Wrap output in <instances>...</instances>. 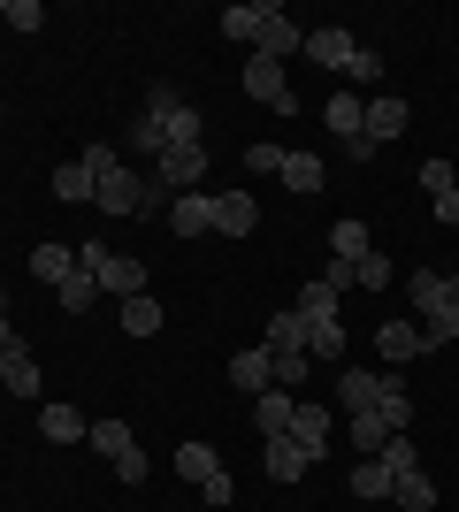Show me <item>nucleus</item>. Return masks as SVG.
<instances>
[{"instance_id": "obj_3", "label": "nucleus", "mask_w": 459, "mask_h": 512, "mask_svg": "<svg viewBox=\"0 0 459 512\" xmlns=\"http://www.w3.org/2000/svg\"><path fill=\"white\" fill-rule=\"evenodd\" d=\"M77 268H92V283H100L108 299H138V291H146V260L108 253V245H77Z\"/></svg>"}, {"instance_id": "obj_6", "label": "nucleus", "mask_w": 459, "mask_h": 512, "mask_svg": "<svg viewBox=\"0 0 459 512\" xmlns=\"http://www.w3.org/2000/svg\"><path fill=\"white\" fill-rule=\"evenodd\" d=\"M153 176L169 184V199L176 192H199V176H207V146H169L161 161H153Z\"/></svg>"}, {"instance_id": "obj_10", "label": "nucleus", "mask_w": 459, "mask_h": 512, "mask_svg": "<svg viewBox=\"0 0 459 512\" xmlns=\"http://www.w3.org/2000/svg\"><path fill=\"white\" fill-rule=\"evenodd\" d=\"M215 230L222 237H253L261 230V199L253 192H215Z\"/></svg>"}, {"instance_id": "obj_1", "label": "nucleus", "mask_w": 459, "mask_h": 512, "mask_svg": "<svg viewBox=\"0 0 459 512\" xmlns=\"http://www.w3.org/2000/svg\"><path fill=\"white\" fill-rule=\"evenodd\" d=\"M406 291H414V306H421V337H429V352L452 344L459 337V276H452V268H414Z\"/></svg>"}, {"instance_id": "obj_9", "label": "nucleus", "mask_w": 459, "mask_h": 512, "mask_svg": "<svg viewBox=\"0 0 459 512\" xmlns=\"http://www.w3.org/2000/svg\"><path fill=\"white\" fill-rule=\"evenodd\" d=\"M169 230L176 237H207L215 230V192H176L169 199Z\"/></svg>"}, {"instance_id": "obj_20", "label": "nucleus", "mask_w": 459, "mask_h": 512, "mask_svg": "<svg viewBox=\"0 0 459 512\" xmlns=\"http://www.w3.org/2000/svg\"><path fill=\"white\" fill-rule=\"evenodd\" d=\"M291 314L299 321H337V291H329L322 276H306L299 291H291Z\"/></svg>"}, {"instance_id": "obj_7", "label": "nucleus", "mask_w": 459, "mask_h": 512, "mask_svg": "<svg viewBox=\"0 0 459 512\" xmlns=\"http://www.w3.org/2000/svg\"><path fill=\"white\" fill-rule=\"evenodd\" d=\"M406 123H414V115H406V100H391V92H375V100H368V123H360V138H368V146L383 153L391 138H406Z\"/></svg>"}, {"instance_id": "obj_31", "label": "nucleus", "mask_w": 459, "mask_h": 512, "mask_svg": "<svg viewBox=\"0 0 459 512\" xmlns=\"http://www.w3.org/2000/svg\"><path fill=\"white\" fill-rule=\"evenodd\" d=\"M153 329H161V299H153V291L123 299V337H153Z\"/></svg>"}, {"instance_id": "obj_44", "label": "nucleus", "mask_w": 459, "mask_h": 512, "mask_svg": "<svg viewBox=\"0 0 459 512\" xmlns=\"http://www.w3.org/2000/svg\"><path fill=\"white\" fill-rule=\"evenodd\" d=\"M199 497H207V505H230V497H238V482H230V474H207V482H199Z\"/></svg>"}, {"instance_id": "obj_21", "label": "nucleus", "mask_w": 459, "mask_h": 512, "mask_svg": "<svg viewBox=\"0 0 459 512\" xmlns=\"http://www.w3.org/2000/svg\"><path fill=\"white\" fill-rule=\"evenodd\" d=\"M276 176H284V184H291V192H322V153H306V146H291L284 153V169H276Z\"/></svg>"}, {"instance_id": "obj_42", "label": "nucleus", "mask_w": 459, "mask_h": 512, "mask_svg": "<svg viewBox=\"0 0 459 512\" xmlns=\"http://www.w3.org/2000/svg\"><path fill=\"white\" fill-rule=\"evenodd\" d=\"M123 146H138V153H153V161H161V130H153L146 115H131V130H123Z\"/></svg>"}, {"instance_id": "obj_5", "label": "nucleus", "mask_w": 459, "mask_h": 512, "mask_svg": "<svg viewBox=\"0 0 459 512\" xmlns=\"http://www.w3.org/2000/svg\"><path fill=\"white\" fill-rule=\"evenodd\" d=\"M391 390H406V383H398V375H368V367H345V375H337V406L345 413H375Z\"/></svg>"}, {"instance_id": "obj_45", "label": "nucleus", "mask_w": 459, "mask_h": 512, "mask_svg": "<svg viewBox=\"0 0 459 512\" xmlns=\"http://www.w3.org/2000/svg\"><path fill=\"white\" fill-rule=\"evenodd\" d=\"M322 283L337 291V299H345V291H352V260H329V268H322Z\"/></svg>"}, {"instance_id": "obj_40", "label": "nucleus", "mask_w": 459, "mask_h": 512, "mask_svg": "<svg viewBox=\"0 0 459 512\" xmlns=\"http://www.w3.org/2000/svg\"><path fill=\"white\" fill-rule=\"evenodd\" d=\"M375 459H383L391 474H406V467H414V428H406V436H391V444L375 451Z\"/></svg>"}, {"instance_id": "obj_2", "label": "nucleus", "mask_w": 459, "mask_h": 512, "mask_svg": "<svg viewBox=\"0 0 459 512\" xmlns=\"http://www.w3.org/2000/svg\"><path fill=\"white\" fill-rule=\"evenodd\" d=\"M138 115L161 130V153H169V146H199V130H207V123H199V107L184 100L176 85H146V107H138Z\"/></svg>"}, {"instance_id": "obj_43", "label": "nucleus", "mask_w": 459, "mask_h": 512, "mask_svg": "<svg viewBox=\"0 0 459 512\" xmlns=\"http://www.w3.org/2000/svg\"><path fill=\"white\" fill-rule=\"evenodd\" d=\"M245 169H253V176H276V169H284V146H245Z\"/></svg>"}, {"instance_id": "obj_17", "label": "nucleus", "mask_w": 459, "mask_h": 512, "mask_svg": "<svg viewBox=\"0 0 459 512\" xmlns=\"http://www.w3.org/2000/svg\"><path fill=\"white\" fill-rule=\"evenodd\" d=\"M314 467V451L291 444V436H268V482H299V474Z\"/></svg>"}, {"instance_id": "obj_34", "label": "nucleus", "mask_w": 459, "mask_h": 512, "mask_svg": "<svg viewBox=\"0 0 459 512\" xmlns=\"http://www.w3.org/2000/svg\"><path fill=\"white\" fill-rule=\"evenodd\" d=\"M0 390H16V398H46L39 360H31V352H16V360H8V383H0Z\"/></svg>"}, {"instance_id": "obj_14", "label": "nucleus", "mask_w": 459, "mask_h": 512, "mask_svg": "<svg viewBox=\"0 0 459 512\" xmlns=\"http://www.w3.org/2000/svg\"><path fill=\"white\" fill-rule=\"evenodd\" d=\"M360 123H368V92H352V85H337L329 92V130H337V138H360Z\"/></svg>"}, {"instance_id": "obj_38", "label": "nucleus", "mask_w": 459, "mask_h": 512, "mask_svg": "<svg viewBox=\"0 0 459 512\" xmlns=\"http://www.w3.org/2000/svg\"><path fill=\"white\" fill-rule=\"evenodd\" d=\"M0 23H8V31H39L46 8H39V0H0Z\"/></svg>"}, {"instance_id": "obj_32", "label": "nucleus", "mask_w": 459, "mask_h": 512, "mask_svg": "<svg viewBox=\"0 0 459 512\" xmlns=\"http://www.w3.org/2000/svg\"><path fill=\"white\" fill-rule=\"evenodd\" d=\"M352 283H360V291H391V283H398V260L360 253V260H352Z\"/></svg>"}, {"instance_id": "obj_15", "label": "nucleus", "mask_w": 459, "mask_h": 512, "mask_svg": "<svg viewBox=\"0 0 459 512\" xmlns=\"http://www.w3.org/2000/svg\"><path fill=\"white\" fill-rule=\"evenodd\" d=\"M306 46V31L299 23L284 16V8H276V16H268V31H261V46H253V54H268V62H291V54H299Z\"/></svg>"}, {"instance_id": "obj_36", "label": "nucleus", "mask_w": 459, "mask_h": 512, "mask_svg": "<svg viewBox=\"0 0 459 512\" xmlns=\"http://www.w3.org/2000/svg\"><path fill=\"white\" fill-rule=\"evenodd\" d=\"M391 482L398 474L383 467V459H360V467H352V497H391Z\"/></svg>"}, {"instance_id": "obj_16", "label": "nucleus", "mask_w": 459, "mask_h": 512, "mask_svg": "<svg viewBox=\"0 0 459 512\" xmlns=\"http://www.w3.org/2000/svg\"><path fill=\"white\" fill-rule=\"evenodd\" d=\"M39 428H46V444H85V436H92V421H85L77 406H62V398L39 413Z\"/></svg>"}, {"instance_id": "obj_46", "label": "nucleus", "mask_w": 459, "mask_h": 512, "mask_svg": "<svg viewBox=\"0 0 459 512\" xmlns=\"http://www.w3.org/2000/svg\"><path fill=\"white\" fill-rule=\"evenodd\" d=\"M437 222H444V230H459V192H444V199H437Z\"/></svg>"}, {"instance_id": "obj_26", "label": "nucleus", "mask_w": 459, "mask_h": 512, "mask_svg": "<svg viewBox=\"0 0 459 512\" xmlns=\"http://www.w3.org/2000/svg\"><path fill=\"white\" fill-rule=\"evenodd\" d=\"M261 344H268V352H306V321H299V314H291V306H284V314H268V329H261Z\"/></svg>"}, {"instance_id": "obj_35", "label": "nucleus", "mask_w": 459, "mask_h": 512, "mask_svg": "<svg viewBox=\"0 0 459 512\" xmlns=\"http://www.w3.org/2000/svg\"><path fill=\"white\" fill-rule=\"evenodd\" d=\"M383 444H391V428H383V413H352V451H360V459H375Z\"/></svg>"}, {"instance_id": "obj_30", "label": "nucleus", "mask_w": 459, "mask_h": 512, "mask_svg": "<svg viewBox=\"0 0 459 512\" xmlns=\"http://www.w3.org/2000/svg\"><path fill=\"white\" fill-rule=\"evenodd\" d=\"M306 367H314V360H306V352H268V383L299 398V390H306Z\"/></svg>"}, {"instance_id": "obj_4", "label": "nucleus", "mask_w": 459, "mask_h": 512, "mask_svg": "<svg viewBox=\"0 0 459 512\" xmlns=\"http://www.w3.org/2000/svg\"><path fill=\"white\" fill-rule=\"evenodd\" d=\"M245 92L276 115H299V92L284 85V62H268V54H245Z\"/></svg>"}, {"instance_id": "obj_22", "label": "nucleus", "mask_w": 459, "mask_h": 512, "mask_svg": "<svg viewBox=\"0 0 459 512\" xmlns=\"http://www.w3.org/2000/svg\"><path fill=\"white\" fill-rule=\"evenodd\" d=\"M92 451H108V459H131L138 451V436H131V421L123 413H108V421H92V436H85Z\"/></svg>"}, {"instance_id": "obj_25", "label": "nucleus", "mask_w": 459, "mask_h": 512, "mask_svg": "<svg viewBox=\"0 0 459 512\" xmlns=\"http://www.w3.org/2000/svg\"><path fill=\"white\" fill-rule=\"evenodd\" d=\"M54 199H69V207H85V199H92V161H85V153L54 169Z\"/></svg>"}, {"instance_id": "obj_12", "label": "nucleus", "mask_w": 459, "mask_h": 512, "mask_svg": "<svg viewBox=\"0 0 459 512\" xmlns=\"http://www.w3.org/2000/svg\"><path fill=\"white\" fill-rule=\"evenodd\" d=\"M268 16H276V0H230V8H222V31H230V39H245V46H261Z\"/></svg>"}, {"instance_id": "obj_47", "label": "nucleus", "mask_w": 459, "mask_h": 512, "mask_svg": "<svg viewBox=\"0 0 459 512\" xmlns=\"http://www.w3.org/2000/svg\"><path fill=\"white\" fill-rule=\"evenodd\" d=\"M0 283H8V268H0Z\"/></svg>"}, {"instance_id": "obj_41", "label": "nucleus", "mask_w": 459, "mask_h": 512, "mask_svg": "<svg viewBox=\"0 0 459 512\" xmlns=\"http://www.w3.org/2000/svg\"><path fill=\"white\" fill-rule=\"evenodd\" d=\"M138 214H169V184L161 176H138Z\"/></svg>"}, {"instance_id": "obj_23", "label": "nucleus", "mask_w": 459, "mask_h": 512, "mask_svg": "<svg viewBox=\"0 0 459 512\" xmlns=\"http://www.w3.org/2000/svg\"><path fill=\"white\" fill-rule=\"evenodd\" d=\"M291 406H299L291 390H261V398H253V428H261V436H284V428H291Z\"/></svg>"}, {"instance_id": "obj_33", "label": "nucleus", "mask_w": 459, "mask_h": 512, "mask_svg": "<svg viewBox=\"0 0 459 512\" xmlns=\"http://www.w3.org/2000/svg\"><path fill=\"white\" fill-rule=\"evenodd\" d=\"M69 268H77V253H69V245H39V253H31V276H39L46 291H54V283H62Z\"/></svg>"}, {"instance_id": "obj_8", "label": "nucleus", "mask_w": 459, "mask_h": 512, "mask_svg": "<svg viewBox=\"0 0 459 512\" xmlns=\"http://www.w3.org/2000/svg\"><path fill=\"white\" fill-rule=\"evenodd\" d=\"M299 54H306V62H322V69H352V54H360V46H352L345 23H322V31H306Z\"/></svg>"}, {"instance_id": "obj_39", "label": "nucleus", "mask_w": 459, "mask_h": 512, "mask_svg": "<svg viewBox=\"0 0 459 512\" xmlns=\"http://www.w3.org/2000/svg\"><path fill=\"white\" fill-rule=\"evenodd\" d=\"M345 85H352V92H360V85H383V54H375V46H360V54H352Z\"/></svg>"}, {"instance_id": "obj_29", "label": "nucleus", "mask_w": 459, "mask_h": 512, "mask_svg": "<svg viewBox=\"0 0 459 512\" xmlns=\"http://www.w3.org/2000/svg\"><path fill=\"white\" fill-rule=\"evenodd\" d=\"M176 474H184V482L199 490L207 474H222V451H215V444H184V451H176Z\"/></svg>"}, {"instance_id": "obj_18", "label": "nucleus", "mask_w": 459, "mask_h": 512, "mask_svg": "<svg viewBox=\"0 0 459 512\" xmlns=\"http://www.w3.org/2000/svg\"><path fill=\"white\" fill-rule=\"evenodd\" d=\"M230 383L253 390V398H261V390H276V383H268V344H245V352H230Z\"/></svg>"}, {"instance_id": "obj_37", "label": "nucleus", "mask_w": 459, "mask_h": 512, "mask_svg": "<svg viewBox=\"0 0 459 512\" xmlns=\"http://www.w3.org/2000/svg\"><path fill=\"white\" fill-rule=\"evenodd\" d=\"M421 192H429V199L459 192V169H452V161H444V153H437V161H421Z\"/></svg>"}, {"instance_id": "obj_11", "label": "nucleus", "mask_w": 459, "mask_h": 512, "mask_svg": "<svg viewBox=\"0 0 459 512\" xmlns=\"http://www.w3.org/2000/svg\"><path fill=\"white\" fill-rule=\"evenodd\" d=\"M284 436H291V444H306L314 459H322V451H329V406H322V398H299V406H291V428H284Z\"/></svg>"}, {"instance_id": "obj_24", "label": "nucleus", "mask_w": 459, "mask_h": 512, "mask_svg": "<svg viewBox=\"0 0 459 512\" xmlns=\"http://www.w3.org/2000/svg\"><path fill=\"white\" fill-rule=\"evenodd\" d=\"M92 299H100V283H92V268H69V276L54 283V306H62V314H85Z\"/></svg>"}, {"instance_id": "obj_27", "label": "nucleus", "mask_w": 459, "mask_h": 512, "mask_svg": "<svg viewBox=\"0 0 459 512\" xmlns=\"http://www.w3.org/2000/svg\"><path fill=\"white\" fill-rule=\"evenodd\" d=\"M329 253H337V260H360V253H375V245H368V222H360V214L329 222Z\"/></svg>"}, {"instance_id": "obj_13", "label": "nucleus", "mask_w": 459, "mask_h": 512, "mask_svg": "<svg viewBox=\"0 0 459 512\" xmlns=\"http://www.w3.org/2000/svg\"><path fill=\"white\" fill-rule=\"evenodd\" d=\"M375 352H383L391 367H406V360H421V352H429V337H421L414 321H383V329H375Z\"/></svg>"}, {"instance_id": "obj_19", "label": "nucleus", "mask_w": 459, "mask_h": 512, "mask_svg": "<svg viewBox=\"0 0 459 512\" xmlns=\"http://www.w3.org/2000/svg\"><path fill=\"white\" fill-rule=\"evenodd\" d=\"M391 505H398V512H437V482H429L421 467H406V474L391 482Z\"/></svg>"}, {"instance_id": "obj_28", "label": "nucleus", "mask_w": 459, "mask_h": 512, "mask_svg": "<svg viewBox=\"0 0 459 512\" xmlns=\"http://www.w3.org/2000/svg\"><path fill=\"white\" fill-rule=\"evenodd\" d=\"M306 360H345V321H306Z\"/></svg>"}]
</instances>
